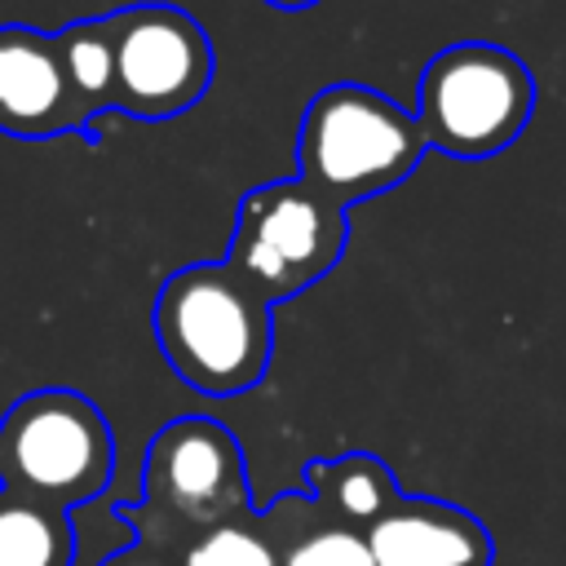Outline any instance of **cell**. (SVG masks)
I'll return each mask as SVG.
<instances>
[{
	"mask_svg": "<svg viewBox=\"0 0 566 566\" xmlns=\"http://www.w3.org/2000/svg\"><path fill=\"white\" fill-rule=\"evenodd\" d=\"M270 301L221 261L172 270L155 292V340L181 385L230 398L261 385L274 349Z\"/></svg>",
	"mask_w": 566,
	"mask_h": 566,
	"instance_id": "cell-1",
	"label": "cell"
},
{
	"mask_svg": "<svg viewBox=\"0 0 566 566\" xmlns=\"http://www.w3.org/2000/svg\"><path fill=\"white\" fill-rule=\"evenodd\" d=\"M239 513H252V486L234 433L212 416L168 420L146 447L142 504L119 509V517L137 531V544L172 566L195 535Z\"/></svg>",
	"mask_w": 566,
	"mask_h": 566,
	"instance_id": "cell-2",
	"label": "cell"
},
{
	"mask_svg": "<svg viewBox=\"0 0 566 566\" xmlns=\"http://www.w3.org/2000/svg\"><path fill=\"white\" fill-rule=\"evenodd\" d=\"M424 133L407 106L371 84H327L301 111L296 177L349 208L407 181L424 155Z\"/></svg>",
	"mask_w": 566,
	"mask_h": 566,
	"instance_id": "cell-3",
	"label": "cell"
},
{
	"mask_svg": "<svg viewBox=\"0 0 566 566\" xmlns=\"http://www.w3.org/2000/svg\"><path fill=\"white\" fill-rule=\"evenodd\" d=\"M535 111V80L517 53L486 40L438 49L416 84V124L424 146L451 159H491L513 146Z\"/></svg>",
	"mask_w": 566,
	"mask_h": 566,
	"instance_id": "cell-4",
	"label": "cell"
},
{
	"mask_svg": "<svg viewBox=\"0 0 566 566\" xmlns=\"http://www.w3.org/2000/svg\"><path fill=\"white\" fill-rule=\"evenodd\" d=\"M111 473L115 433L84 394L31 389L0 416V491L75 509L102 495Z\"/></svg>",
	"mask_w": 566,
	"mask_h": 566,
	"instance_id": "cell-5",
	"label": "cell"
},
{
	"mask_svg": "<svg viewBox=\"0 0 566 566\" xmlns=\"http://www.w3.org/2000/svg\"><path fill=\"white\" fill-rule=\"evenodd\" d=\"M345 208L305 186L301 177L252 186L234 208V234L221 256L270 305L301 296L332 274L345 252Z\"/></svg>",
	"mask_w": 566,
	"mask_h": 566,
	"instance_id": "cell-6",
	"label": "cell"
},
{
	"mask_svg": "<svg viewBox=\"0 0 566 566\" xmlns=\"http://www.w3.org/2000/svg\"><path fill=\"white\" fill-rule=\"evenodd\" d=\"M115 31V111L133 119H172L190 111L212 75V40L181 4H128L111 13Z\"/></svg>",
	"mask_w": 566,
	"mask_h": 566,
	"instance_id": "cell-7",
	"label": "cell"
},
{
	"mask_svg": "<svg viewBox=\"0 0 566 566\" xmlns=\"http://www.w3.org/2000/svg\"><path fill=\"white\" fill-rule=\"evenodd\" d=\"M0 133L22 142L93 133V111L75 93L57 31L0 22Z\"/></svg>",
	"mask_w": 566,
	"mask_h": 566,
	"instance_id": "cell-8",
	"label": "cell"
},
{
	"mask_svg": "<svg viewBox=\"0 0 566 566\" xmlns=\"http://www.w3.org/2000/svg\"><path fill=\"white\" fill-rule=\"evenodd\" d=\"M376 566H491V531L460 504L433 495H398L367 531Z\"/></svg>",
	"mask_w": 566,
	"mask_h": 566,
	"instance_id": "cell-9",
	"label": "cell"
},
{
	"mask_svg": "<svg viewBox=\"0 0 566 566\" xmlns=\"http://www.w3.org/2000/svg\"><path fill=\"white\" fill-rule=\"evenodd\" d=\"M323 509L305 495V491H292V495H279L265 513H239L203 535H195L177 566H279L287 544L318 517Z\"/></svg>",
	"mask_w": 566,
	"mask_h": 566,
	"instance_id": "cell-10",
	"label": "cell"
},
{
	"mask_svg": "<svg viewBox=\"0 0 566 566\" xmlns=\"http://www.w3.org/2000/svg\"><path fill=\"white\" fill-rule=\"evenodd\" d=\"M305 495L323 509V517L367 531L402 491L394 469L371 451H345L332 460L305 464Z\"/></svg>",
	"mask_w": 566,
	"mask_h": 566,
	"instance_id": "cell-11",
	"label": "cell"
},
{
	"mask_svg": "<svg viewBox=\"0 0 566 566\" xmlns=\"http://www.w3.org/2000/svg\"><path fill=\"white\" fill-rule=\"evenodd\" d=\"M0 566H75L66 509L0 491Z\"/></svg>",
	"mask_w": 566,
	"mask_h": 566,
	"instance_id": "cell-12",
	"label": "cell"
},
{
	"mask_svg": "<svg viewBox=\"0 0 566 566\" xmlns=\"http://www.w3.org/2000/svg\"><path fill=\"white\" fill-rule=\"evenodd\" d=\"M57 35H62V53H66V71L75 80V93L84 97L93 119L102 111H115V31H111V13L80 18L71 27H62Z\"/></svg>",
	"mask_w": 566,
	"mask_h": 566,
	"instance_id": "cell-13",
	"label": "cell"
},
{
	"mask_svg": "<svg viewBox=\"0 0 566 566\" xmlns=\"http://www.w3.org/2000/svg\"><path fill=\"white\" fill-rule=\"evenodd\" d=\"M279 566H376L371 562V548H367V535L345 526V522H332V517H314L283 553Z\"/></svg>",
	"mask_w": 566,
	"mask_h": 566,
	"instance_id": "cell-14",
	"label": "cell"
},
{
	"mask_svg": "<svg viewBox=\"0 0 566 566\" xmlns=\"http://www.w3.org/2000/svg\"><path fill=\"white\" fill-rule=\"evenodd\" d=\"M97 566H172V562H168V557H159V553H150V548H142V544H128V548H119V553L102 557Z\"/></svg>",
	"mask_w": 566,
	"mask_h": 566,
	"instance_id": "cell-15",
	"label": "cell"
},
{
	"mask_svg": "<svg viewBox=\"0 0 566 566\" xmlns=\"http://www.w3.org/2000/svg\"><path fill=\"white\" fill-rule=\"evenodd\" d=\"M265 4H274V9H310L318 0H265Z\"/></svg>",
	"mask_w": 566,
	"mask_h": 566,
	"instance_id": "cell-16",
	"label": "cell"
}]
</instances>
